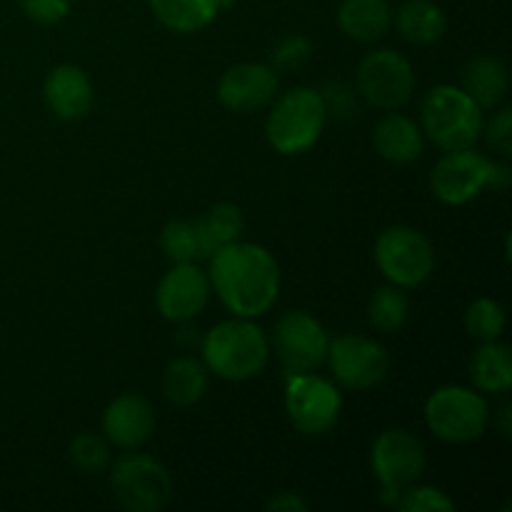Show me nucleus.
<instances>
[{"instance_id":"obj_1","label":"nucleus","mask_w":512,"mask_h":512,"mask_svg":"<svg viewBox=\"0 0 512 512\" xmlns=\"http://www.w3.org/2000/svg\"><path fill=\"white\" fill-rule=\"evenodd\" d=\"M208 278L235 318H258L273 308L280 290V268L263 245H225L210 258Z\"/></svg>"},{"instance_id":"obj_2","label":"nucleus","mask_w":512,"mask_h":512,"mask_svg":"<svg viewBox=\"0 0 512 512\" xmlns=\"http://www.w3.org/2000/svg\"><path fill=\"white\" fill-rule=\"evenodd\" d=\"M205 368L230 383H243L265 370L270 360V340L253 318H235L218 323L205 333Z\"/></svg>"},{"instance_id":"obj_3","label":"nucleus","mask_w":512,"mask_h":512,"mask_svg":"<svg viewBox=\"0 0 512 512\" xmlns=\"http://www.w3.org/2000/svg\"><path fill=\"white\" fill-rule=\"evenodd\" d=\"M420 113L425 135L448 153L473 148L483 133V108L463 88L438 85L425 95Z\"/></svg>"},{"instance_id":"obj_4","label":"nucleus","mask_w":512,"mask_h":512,"mask_svg":"<svg viewBox=\"0 0 512 512\" xmlns=\"http://www.w3.org/2000/svg\"><path fill=\"white\" fill-rule=\"evenodd\" d=\"M328 120L323 95L313 88H293L280 95L265 123L270 145L283 155L305 153L318 143Z\"/></svg>"},{"instance_id":"obj_5","label":"nucleus","mask_w":512,"mask_h":512,"mask_svg":"<svg viewBox=\"0 0 512 512\" xmlns=\"http://www.w3.org/2000/svg\"><path fill=\"white\" fill-rule=\"evenodd\" d=\"M425 423L445 443H473L488 430V403L463 385H445L425 403Z\"/></svg>"},{"instance_id":"obj_6","label":"nucleus","mask_w":512,"mask_h":512,"mask_svg":"<svg viewBox=\"0 0 512 512\" xmlns=\"http://www.w3.org/2000/svg\"><path fill=\"white\" fill-rule=\"evenodd\" d=\"M110 490L125 510L158 512L173 498V480L150 455L125 453L113 463Z\"/></svg>"},{"instance_id":"obj_7","label":"nucleus","mask_w":512,"mask_h":512,"mask_svg":"<svg viewBox=\"0 0 512 512\" xmlns=\"http://www.w3.org/2000/svg\"><path fill=\"white\" fill-rule=\"evenodd\" d=\"M375 263L393 285L415 288L433 275L435 250L420 230L393 225L375 243Z\"/></svg>"},{"instance_id":"obj_8","label":"nucleus","mask_w":512,"mask_h":512,"mask_svg":"<svg viewBox=\"0 0 512 512\" xmlns=\"http://www.w3.org/2000/svg\"><path fill=\"white\" fill-rule=\"evenodd\" d=\"M370 463L380 480V498L385 505H393L395 498L423 475L425 450L408 430L388 428L375 438Z\"/></svg>"},{"instance_id":"obj_9","label":"nucleus","mask_w":512,"mask_h":512,"mask_svg":"<svg viewBox=\"0 0 512 512\" xmlns=\"http://www.w3.org/2000/svg\"><path fill=\"white\" fill-rule=\"evenodd\" d=\"M285 410L290 423L303 435L330 433L343 413V398L330 380L315 373L288 375L285 385Z\"/></svg>"},{"instance_id":"obj_10","label":"nucleus","mask_w":512,"mask_h":512,"mask_svg":"<svg viewBox=\"0 0 512 512\" xmlns=\"http://www.w3.org/2000/svg\"><path fill=\"white\" fill-rule=\"evenodd\" d=\"M328 345L323 325L303 310H290L275 323L273 350L288 375L318 370L328 358Z\"/></svg>"},{"instance_id":"obj_11","label":"nucleus","mask_w":512,"mask_h":512,"mask_svg":"<svg viewBox=\"0 0 512 512\" xmlns=\"http://www.w3.org/2000/svg\"><path fill=\"white\" fill-rule=\"evenodd\" d=\"M358 90L375 108H400L415 90L413 65L390 48L373 50L358 65Z\"/></svg>"},{"instance_id":"obj_12","label":"nucleus","mask_w":512,"mask_h":512,"mask_svg":"<svg viewBox=\"0 0 512 512\" xmlns=\"http://www.w3.org/2000/svg\"><path fill=\"white\" fill-rule=\"evenodd\" d=\"M333 378L348 390H370L385 380L390 355L378 340L368 335H340L328 345Z\"/></svg>"},{"instance_id":"obj_13","label":"nucleus","mask_w":512,"mask_h":512,"mask_svg":"<svg viewBox=\"0 0 512 512\" xmlns=\"http://www.w3.org/2000/svg\"><path fill=\"white\" fill-rule=\"evenodd\" d=\"M488 175L490 160L483 153H475L473 148L453 150L438 160L430 175V188L443 203L465 205L488 188Z\"/></svg>"},{"instance_id":"obj_14","label":"nucleus","mask_w":512,"mask_h":512,"mask_svg":"<svg viewBox=\"0 0 512 512\" xmlns=\"http://www.w3.org/2000/svg\"><path fill=\"white\" fill-rule=\"evenodd\" d=\"M210 298V278L208 273L193 263H175L163 275L155 293V305L160 315L173 323H185L195 315L203 313Z\"/></svg>"},{"instance_id":"obj_15","label":"nucleus","mask_w":512,"mask_h":512,"mask_svg":"<svg viewBox=\"0 0 512 512\" xmlns=\"http://www.w3.org/2000/svg\"><path fill=\"white\" fill-rule=\"evenodd\" d=\"M278 95V73L273 65L240 63L223 73L218 83L220 103L235 113L260 110Z\"/></svg>"},{"instance_id":"obj_16","label":"nucleus","mask_w":512,"mask_h":512,"mask_svg":"<svg viewBox=\"0 0 512 512\" xmlns=\"http://www.w3.org/2000/svg\"><path fill=\"white\" fill-rule=\"evenodd\" d=\"M155 428L153 405L138 393L118 395L103 413V433L108 443L123 450H138L148 443Z\"/></svg>"},{"instance_id":"obj_17","label":"nucleus","mask_w":512,"mask_h":512,"mask_svg":"<svg viewBox=\"0 0 512 512\" xmlns=\"http://www.w3.org/2000/svg\"><path fill=\"white\" fill-rule=\"evenodd\" d=\"M43 95L50 113L63 120H80L90 113L95 103L93 83H90L88 73L70 63L50 70L48 78H45Z\"/></svg>"},{"instance_id":"obj_18","label":"nucleus","mask_w":512,"mask_h":512,"mask_svg":"<svg viewBox=\"0 0 512 512\" xmlns=\"http://www.w3.org/2000/svg\"><path fill=\"white\" fill-rule=\"evenodd\" d=\"M373 143L375 150H378L385 160L398 165L418 160L425 148V138L420 125L398 113L385 115V118L375 125Z\"/></svg>"},{"instance_id":"obj_19","label":"nucleus","mask_w":512,"mask_h":512,"mask_svg":"<svg viewBox=\"0 0 512 512\" xmlns=\"http://www.w3.org/2000/svg\"><path fill=\"white\" fill-rule=\"evenodd\" d=\"M195 243L198 258L210 260L220 248L240 240L245 228L243 213L233 203H218L205 213V218L195 220Z\"/></svg>"},{"instance_id":"obj_20","label":"nucleus","mask_w":512,"mask_h":512,"mask_svg":"<svg viewBox=\"0 0 512 512\" xmlns=\"http://www.w3.org/2000/svg\"><path fill=\"white\" fill-rule=\"evenodd\" d=\"M393 23L388 0H343L338 10V25L348 38L370 43L383 38Z\"/></svg>"},{"instance_id":"obj_21","label":"nucleus","mask_w":512,"mask_h":512,"mask_svg":"<svg viewBox=\"0 0 512 512\" xmlns=\"http://www.w3.org/2000/svg\"><path fill=\"white\" fill-rule=\"evenodd\" d=\"M463 90L480 105L493 108L508 93V70L495 55H478L463 70Z\"/></svg>"},{"instance_id":"obj_22","label":"nucleus","mask_w":512,"mask_h":512,"mask_svg":"<svg viewBox=\"0 0 512 512\" xmlns=\"http://www.w3.org/2000/svg\"><path fill=\"white\" fill-rule=\"evenodd\" d=\"M150 8L173 33H198L213 23L223 0H150Z\"/></svg>"},{"instance_id":"obj_23","label":"nucleus","mask_w":512,"mask_h":512,"mask_svg":"<svg viewBox=\"0 0 512 512\" xmlns=\"http://www.w3.org/2000/svg\"><path fill=\"white\" fill-rule=\"evenodd\" d=\"M210 370L195 358H175L163 373V393L173 405L188 408L208 393Z\"/></svg>"},{"instance_id":"obj_24","label":"nucleus","mask_w":512,"mask_h":512,"mask_svg":"<svg viewBox=\"0 0 512 512\" xmlns=\"http://www.w3.org/2000/svg\"><path fill=\"white\" fill-rule=\"evenodd\" d=\"M470 375H473V383L485 393H508L512 388V355L508 345H500L498 340L480 345L470 360Z\"/></svg>"},{"instance_id":"obj_25","label":"nucleus","mask_w":512,"mask_h":512,"mask_svg":"<svg viewBox=\"0 0 512 512\" xmlns=\"http://www.w3.org/2000/svg\"><path fill=\"white\" fill-rule=\"evenodd\" d=\"M445 13L433 0H408L398 13V28L410 43L430 45L443 38Z\"/></svg>"},{"instance_id":"obj_26","label":"nucleus","mask_w":512,"mask_h":512,"mask_svg":"<svg viewBox=\"0 0 512 512\" xmlns=\"http://www.w3.org/2000/svg\"><path fill=\"white\" fill-rule=\"evenodd\" d=\"M410 315V300L398 285H385L373 293L368 303V318L380 333H395L405 325Z\"/></svg>"},{"instance_id":"obj_27","label":"nucleus","mask_w":512,"mask_h":512,"mask_svg":"<svg viewBox=\"0 0 512 512\" xmlns=\"http://www.w3.org/2000/svg\"><path fill=\"white\" fill-rule=\"evenodd\" d=\"M465 328H468L470 338L480 340V343L498 340L505 330V310L490 298L475 300L465 313Z\"/></svg>"},{"instance_id":"obj_28","label":"nucleus","mask_w":512,"mask_h":512,"mask_svg":"<svg viewBox=\"0 0 512 512\" xmlns=\"http://www.w3.org/2000/svg\"><path fill=\"white\" fill-rule=\"evenodd\" d=\"M70 463L85 475H98L103 473L110 465V448L108 440L93 433H80L70 440Z\"/></svg>"},{"instance_id":"obj_29","label":"nucleus","mask_w":512,"mask_h":512,"mask_svg":"<svg viewBox=\"0 0 512 512\" xmlns=\"http://www.w3.org/2000/svg\"><path fill=\"white\" fill-rule=\"evenodd\" d=\"M160 248L170 263H193L198 258L195 225L188 220H170L160 233Z\"/></svg>"},{"instance_id":"obj_30","label":"nucleus","mask_w":512,"mask_h":512,"mask_svg":"<svg viewBox=\"0 0 512 512\" xmlns=\"http://www.w3.org/2000/svg\"><path fill=\"white\" fill-rule=\"evenodd\" d=\"M393 508L403 512H445L453 510L455 503L433 485H408L403 493L395 498Z\"/></svg>"},{"instance_id":"obj_31","label":"nucleus","mask_w":512,"mask_h":512,"mask_svg":"<svg viewBox=\"0 0 512 512\" xmlns=\"http://www.w3.org/2000/svg\"><path fill=\"white\" fill-rule=\"evenodd\" d=\"M270 58H273L275 73L300 70L310 60V40L305 35H285L275 43Z\"/></svg>"},{"instance_id":"obj_32","label":"nucleus","mask_w":512,"mask_h":512,"mask_svg":"<svg viewBox=\"0 0 512 512\" xmlns=\"http://www.w3.org/2000/svg\"><path fill=\"white\" fill-rule=\"evenodd\" d=\"M20 8L33 23L38 25H58L68 18L70 0H20Z\"/></svg>"},{"instance_id":"obj_33","label":"nucleus","mask_w":512,"mask_h":512,"mask_svg":"<svg viewBox=\"0 0 512 512\" xmlns=\"http://www.w3.org/2000/svg\"><path fill=\"white\" fill-rule=\"evenodd\" d=\"M485 138L488 143L498 150L500 155L512 153V110L503 108L498 115H493V120L485 128Z\"/></svg>"},{"instance_id":"obj_34","label":"nucleus","mask_w":512,"mask_h":512,"mask_svg":"<svg viewBox=\"0 0 512 512\" xmlns=\"http://www.w3.org/2000/svg\"><path fill=\"white\" fill-rule=\"evenodd\" d=\"M265 508L275 512H305L308 510V503L298 493H278L275 498L268 500Z\"/></svg>"},{"instance_id":"obj_35","label":"nucleus","mask_w":512,"mask_h":512,"mask_svg":"<svg viewBox=\"0 0 512 512\" xmlns=\"http://www.w3.org/2000/svg\"><path fill=\"white\" fill-rule=\"evenodd\" d=\"M510 185V168L505 163H493L490 160V175H488V188L505 190Z\"/></svg>"},{"instance_id":"obj_36","label":"nucleus","mask_w":512,"mask_h":512,"mask_svg":"<svg viewBox=\"0 0 512 512\" xmlns=\"http://www.w3.org/2000/svg\"><path fill=\"white\" fill-rule=\"evenodd\" d=\"M498 430L505 435V438H510V433H512V408L510 405H503V408L498 410Z\"/></svg>"}]
</instances>
